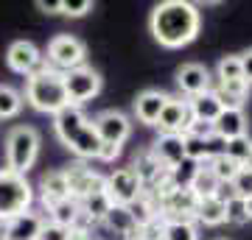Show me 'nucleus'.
Instances as JSON below:
<instances>
[{
    "instance_id": "15",
    "label": "nucleus",
    "mask_w": 252,
    "mask_h": 240,
    "mask_svg": "<svg viewBox=\"0 0 252 240\" xmlns=\"http://www.w3.org/2000/svg\"><path fill=\"white\" fill-rule=\"evenodd\" d=\"M152 157L160 162L165 170H171L174 165H180L185 160V145H182V134H160L154 145L149 148Z\"/></svg>"
},
{
    "instance_id": "10",
    "label": "nucleus",
    "mask_w": 252,
    "mask_h": 240,
    "mask_svg": "<svg viewBox=\"0 0 252 240\" xmlns=\"http://www.w3.org/2000/svg\"><path fill=\"white\" fill-rule=\"evenodd\" d=\"M62 173H64V182H67V196L73 201H81V198H87L90 193L104 187V176H98L87 162H81V160L62 168Z\"/></svg>"
},
{
    "instance_id": "40",
    "label": "nucleus",
    "mask_w": 252,
    "mask_h": 240,
    "mask_svg": "<svg viewBox=\"0 0 252 240\" xmlns=\"http://www.w3.org/2000/svg\"><path fill=\"white\" fill-rule=\"evenodd\" d=\"M36 9H42L45 14H59L62 11V0H36Z\"/></svg>"
},
{
    "instance_id": "45",
    "label": "nucleus",
    "mask_w": 252,
    "mask_h": 240,
    "mask_svg": "<svg viewBox=\"0 0 252 240\" xmlns=\"http://www.w3.org/2000/svg\"><path fill=\"white\" fill-rule=\"evenodd\" d=\"M219 240H227V238H219Z\"/></svg>"
},
{
    "instance_id": "1",
    "label": "nucleus",
    "mask_w": 252,
    "mask_h": 240,
    "mask_svg": "<svg viewBox=\"0 0 252 240\" xmlns=\"http://www.w3.org/2000/svg\"><path fill=\"white\" fill-rule=\"evenodd\" d=\"M149 28L162 48L174 51L196 39L199 28H202V14L188 0H165L160 6H154Z\"/></svg>"
},
{
    "instance_id": "19",
    "label": "nucleus",
    "mask_w": 252,
    "mask_h": 240,
    "mask_svg": "<svg viewBox=\"0 0 252 240\" xmlns=\"http://www.w3.org/2000/svg\"><path fill=\"white\" fill-rule=\"evenodd\" d=\"M101 226H107L112 235H118V238L129 240V235L135 232V218H132V213H129V207H109V213L104 215V221H101Z\"/></svg>"
},
{
    "instance_id": "22",
    "label": "nucleus",
    "mask_w": 252,
    "mask_h": 240,
    "mask_svg": "<svg viewBox=\"0 0 252 240\" xmlns=\"http://www.w3.org/2000/svg\"><path fill=\"white\" fill-rule=\"evenodd\" d=\"M193 221L205 223V226H221V223H224V204H221V201H219L216 196H210V198H199Z\"/></svg>"
},
{
    "instance_id": "6",
    "label": "nucleus",
    "mask_w": 252,
    "mask_h": 240,
    "mask_svg": "<svg viewBox=\"0 0 252 240\" xmlns=\"http://www.w3.org/2000/svg\"><path fill=\"white\" fill-rule=\"evenodd\" d=\"M84 59H87V48H84L79 36L59 34L48 42V62L54 64V70L59 73L76 70V67L84 64Z\"/></svg>"
},
{
    "instance_id": "35",
    "label": "nucleus",
    "mask_w": 252,
    "mask_h": 240,
    "mask_svg": "<svg viewBox=\"0 0 252 240\" xmlns=\"http://www.w3.org/2000/svg\"><path fill=\"white\" fill-rule=\"evenodd\" d=\"M230 185H233V190H235V196H238V198H250L252 196V170L241 168L238 173H235V179L230 182Z\"/></svg>"
},
{
    "instance_id": "32",
    "label": "nucleus",
    "mask_w": 252,
    "mask_h": 240,
    "mask_svg": "<svg viewBox=\"0 0 252 240\" xmlns=\"http://www.w3.org/2000/svg\"><path fill=\"white\" fill-rule=\"evenodd\" d=\"M216 73H219V81H244L241 79V59H238V53L221 56Z\"/></svg>"
},
{
    "instance_id": "37",
    "label": "nucleus",
    "mask_w": 252,
    "mask_h": 240,
    "mask_svg": "<svg viewBox=\"0 0 252 240\" xmlns=\"http://www.w3.org/2000/svg\"><path fill=\"white\" fill-rule=\"evenodd\" d=\"M67 235H70V229H64V226H59V223L45 221V226H42V232H39L36 240H67Z\"/></svg>"
},
{
    "instance_id": "8",
    "label": "nucleus",
    "mask_w": 252,
    "mask_h": 240,
    "mask_svg": "<svg viewBox=\"0 0 252 240\" xmlns=\"http://www.w3.org/2000/svg\"><path fill=\"white\" fill-rule=\"evenodd\" d=\"M104 193L115 207H129L132 201L140 198L143 187H140V179L135 176L132 168H115L112 173L104 176Z\"/></svg>"
},
{
    "instance_id": "27",
    "label": "nucleus",
    "mask_w": 252,
    "mask_h": 240,
    "mask_svg": "<svg viewBox=\"0 0 252 240\" xmlns=\"http://www.w3.org/2000/svg\"><path fill=\"white\" fill-rule=\"evenodd\" d=\"M216 187H219L216 176H213V173L202 165V168L196 170L193 182H190V193H193L196 198H210V196H216Z\"/></svg>"
},
{
    "instance_id": "31",
    "label": "nucleus",
    "mask_w": 252,
    "mask_h": 240,
    "mask_svg": "<svg viewBox=\"0 0 252 240\" xmlns=\"http://www.w3.org/2000/svg\"><path fill=\"white\" fill-rule=\"evenodd\" d=\"M224 157H230L233 162H238V165H244V162L250 160V154H252V142L250 137H235V140H227L224 142Z\"/></svg>"
},
{
    "instance_id": "18",
    "label": "nucleus",
    "mask_w": 252,
    "mask_h": 240,
    "mask_svg": "<svg viewBox=\"0 0 252 240\" xmlns=\"http://www.w3.org/2000/svg\"><path fill=\"white\" fill-rule=\"evenodd\" d=\"M188 109L193 120H205V123H216V117L221 115V101L213 95V89H207L196 98H188Z\"/></svg>"
},
{
    "instance_id": "11",
    "label": "nucleus",
    "mask_w": 252,
    "mask_h": 240,
    "mask_svg": "<svg viewBox=\"0 0 252 240\" xmlns=\"http://www.w3.org/2000/svg\"><path fill=\"white\" fill-rule=\"evenodd\" d=\"M6 64H9L14 73L20 76H31L42 67V53H39V48L34 42H28V39H17V42L9 45V51H6Z\"/></svg>"
},
{
    "instance_id": "28",
    "label": "nucleus",
    "mask_w": 252,
    "mask_h": 240,
    "mask_svg": "<svg viewBox=\"0 0 252 240\" xmlns=\"http://www.w3.org/2000/svg\"><path fill=\"white\" fill-rule=\"evenodd\" d=\"M162 240H199L196 223L193 221H165Z\"/></svg>"
},
{
    "instance_id": "9",
    "label": "nucleus",
    "mask_w": 252,
    "mask_h": 240,
    "mask_svg": "<svg viewBox=\"0 0 252 240\" xmlns=\"http://www.w3.org/2000/svg\"><path fill=\"white\" fill-rule=\"evenodd\" d=\"M93 129L98 134L101 145H121V148H124V142L132 134L129 117L124 112H118V109H104L101 115H95L93 117Z\"/></svg>"
},
{
    "instance_id": "5",
    "label": "nucleus",
    "mask_w": 252,
    "mask_h": 240,
    "mask_svg": "<svg viewBox=\"0 0 252 240\" xmlns=\"http://www.w3.org/2000/svg\"><path fill=\"white\" fill-rule=\"evenodd\" d=\"M34 204V187L26 176L0 168V223L28 213Z\"/></svg>"
},
{
    "instance_id": "17",
    "label": "nucleus",
    "mask_w": 252,
    "mask_h": 240,
    "mask_svg": "<svg viewBox=\"0 0 252 240\" xmlns=\"http://www.w3.org/2000/svg\"><path fill=\"white\" fill-rule=\"evenodd\" d=\"M219 140H235V137H247V115L244 109H221V115L213 123Z\"/></svg>"
},
{
    "instance_id": "36",
    "label": "nucleus",
    "mask_w": 252,
    "mask_h": 240,
    "mask_svg": "<svg viewBox=\"0 0 252 240\" xmlns=\"http://www.w3.org/2000/svg\"><path fill=\"white\" fill-rule=\"evenodd\" d=\"M90 9H93V0H62V11H59V14H67V17H84Z\"/></svg>"
},
{
    "instance_id": "4",
    "label": "nucleus",
    "mask_w": 252,
    "mask_h": 240,
    "mask_svg": "<svg viewBox=\"0 0 252 240\" xmlns=\"http://www.w3.org/2000/svg\"><path fill=\"white\" fill-rule=\"evenodd\" d=\"M39 157V132L34 126H14L6 137V170L26 176Z\"/></svg>"
},
{
    "instance_id": "25",
    "label": "nucleus",
    "mask_w": 252,
    "mask_h": 240,
    "mask_svg": "<svg viewBox=\"0 0 252 240\" xmlns=\"http://www.w3.org/2000/svg\"><path fill=\"white\" fill-rule=\"evenodd\" d=\"M199 168H202L199 162L182 160L180 165H174V168L168 170V185H171L174 190H190V182H193V176H196Z\"/></svg>"
},
{
    "instance_id": "16",
    "label": "nucleus",
    "mask_w": 252,
    "mask_h": 240,
    "mask_svg": "<svg viewBox=\"0 0 252 240\" xmlns=\"http://www.w3.org/2000/svg\"><path fill=\"white\" fill-rule=\"evenodd\" d=\"M165 101H168V95L160 92V89H143V92L135 98V115H137V120L146 123V126H157V117H160Z\"/></svg>"
},
{
    "instance_id": "7",
    "label": "nucleus",
    "mask_w": 252,
    "mask_h": 240,
    "mask_svg": "<svg viewBox=\"0 0 252 240\" xmlns=\"http://www.w3.org/2000/svg\"><path fill=\"white\" fill-rule=\"evenodd\" d=\"M64 92H67L70 107H81L101 92V76L87 64H81L76 70H67L64 73Z\"/></svg>"
},
{
    "instance_id": "38",
    "label": "nucleus",
    "mask_w": 252,
    "mask_h": 240,
    "mask_svg": "<svg viewBox=\"0 0 252 240\" xmlns=\"http://www.w3.org/2000/svg\"><path fill=\"white\" fill-rule=\"evenodd\" d=\"M238 59H241V79L247 84H252V48L244 51V53H238Z\"/></svg>"
},
{
    "instance_id": "26",
    "label": "nucleus",
    "mask_w": 252,
    "mask_h": 240,
    "mask_svg": "<svg viewBox=\"0 0 252 240\" xmlns=\"http://www.w3.org/2000/svg\"><path fill=\"white\" fill-rule=\"evenodd\" d=\"M20 109H23V95L9 84H0V120L20 115Z\"/></svg>"
},
{
    "instance_id": "23",
    "label": "nucleus",
    "mask_w": 252,
    "mask_h": 240,
    "mask_svg": "<svg viewBox=\"0 0 252 240\" xmlns=\"http://www.w3.org/2000/svg\"><path fill=\"white\" fill-rule=\"evenodd\" d=\"M79 201H73V198H62V201H56V204L48 207V215H51V223H59L64 229H70L73 223L79 221Z\"/></svg>"
},
{
    "instance_id": "41",
    "label": "nucleus",
    "mask_w": 252,
    "mask_h": 240,
    "mask_svg": "<svg viewBox=\"0 0 252 240\" xmlns=\"http://www.w3.org/2000/svg\"><path fill=\"white\" fill-rule=\"evenodd\" d=\"M216 198L221 201V204H227L230 198H235V190H233V185H219V187H216Z\"/></svg>"
},
{
    "instance_id": "42",
    "label": "nucleus",
    "mask_w": 252,
    "mask_h": 240,
    "mask_svg": "<svg viewBox=\"0 0 252 240\" xmlns=\"http://www.w3.org/2000/svg\"><path fill=\"white\" fill-rule=\"evenodd\" d=\"M67 240H93V235H90L87 229H70Z\"/></svg>"
},
{
    "instance_id": "12",
    "label": "nucleus",
    "mask_w": 252,
    "mask_h": 240,
    "mask_svg": "<svg viewBox=\"0 0 252 240\" xmlns=\"http://www.w3.org/2000/svg\"><path fill=\"white\" fill-rule=\"evenodd\" d=\"M177 87H180V92L185 98H196V95H202V92H207V89L213 87L210 70L199 62L182 64L180 70H177Z\"/></svg>"
},
{
    "instance_id": "20",
    "label": "nucleus",
    "mask_w": 252,
    "mask_h": 240,
    "mask_svg": "<svg viewBox=\"0 0 252 240\" xmlns=\"http://www.w3.org/2000/svg\"><path fill=\"white\" fill-rule=\"evenodd\" d=\"M39 190H42V204L45 207L56 204V201H62V198H70L67 196V182H64L62 170H48V173H42Z\"/></svg>"
},
{
    "instance_id": "14",
    "label": "nucleus",
    "mask_w": 252,
    "mask_h": 240,
    "mask_svg": "<svg viewBox=\"0 0 252 240\" xmlns=\"http://www.w3.org/2000/svg\"><path fill=\"white\" fill-rule=\"evenodd\" d=\"M188 123H190L188 98H174V95H168V101H165L160 117H157L160 132L162 134H182Z\"/></svg>"
},
{
    "instance_id": "13",
    "label": "nucleus",
    "mask_w": 252,
    "mask_h": 240,
    "mask_svg": "<svg viewBox=\"0 0 252 240\" xmlns=\"http://www.w3.org/2000/svg\"><path fill=\"white\" fill-rule=\"evenodd\" d=\"M45 226V218L39 213H23L11 221L0 223V240H36Z\"/></svg>"
},
{
    "instance_id": "44",
    "label": "nucleus",
    "mask_w": 252,
    "mask_h": 240,
    "mask_svg": "<svg viewBox=\"0 0 252 240\" xmlns=\"http://www.w3.org/2000/svg\"><path fill=\"white\" fill-rule=\"evenodd\" d=\"M241 168H247V170H252V154H250V160H247V162H244V165H241Z\"/></svg>"
},
{
    "instance_id": "29",
    "label": "nucleus",
    "mask_w": 252,
    "mask_h": 240,
    "mask_svg": "<svg viewBox=\"0 0 252 240\" xmlns=\"http://www.w3.org/2000/svg\"><path fill=\"white\" fill-rule=\"evenodd\" d=\"M182 145H185V160H193L199 165H207V160L213 157L210 154V145L205 140H196V137H185L182 134Z\"/></svg>"
},
{
    "instance_id": "34",
    "label": "nucleus",
    "mask_w": 252,
    "mask_h": 240,
    "mask_svg": "<svg viewBox=\"0 0 252 240\" xmlns=\"http://www.w3.org/2000/svg\"><path fill=\"white\" fill-rule=\"evenodd\" d=\"M185 137H196V140H205V142H210L213 137H216V132H213V123H205V120H193L190 117V123L185 126Z\"/></svg>"
},
{
    "instance_id": "3",
    "label": "nucleus",
    "mask_w": 252,
    "mask_h": 240,
    "mask_svg": "<svg viewBox=\"0 0 252 240\" xmlns=\"http://www.w3.org/2000/svg\"><path fill=\"white\" fill-rule=\"evenodd\" d=\"M26 98L36 112H45V115H56L64 107H70L64 92V73L42 64L26 79Z\"/></svg>"
},
{
    "instance_id": "2",
    "label": "nucleus",
    "mask_w": 252,
    "mask_h": 240,
    "mask_svg": "<svg viewBox=\"0 0 252 240\" xmlns=\"http://www.w3.org/2000/svg\"><path fill=\"white\" fill-rule=\"evenodd\" d=\"M54 129H56V137L62 140V145L76 154L81 162L98 160L101 140L95 129H93V120L81 112V107H64L62 112H56Z\"/></svg>"
},
{
    "instance_id": "30",
    "label": "nucleus",
    "mask_w": 252,
    "mask_h": 240,
    "mask_svg": "<svg viewBox=\"0 0 252 240\" xmlns=\"http://www.w3.org/2000/svg\"><path fill=\"white\" fill-rule=\"evenodd\" d=\"M162 229H165V221L160 215H154L152 221L135 226V232L129 235V240H162Z\"/></svg>"
},
{
    "instance_id": "24",
    "label": "nucleus",
    "mask_w": 252,
    "mask_h": 240,
    "mask_svg": "<svg viewBox=\"0 0 252 240\" xmlns=\"http://www.w3.org/2000/svg\"><path fill=\"white\" fill-rule=\"evenodd\" d=\"M205 168L216 176L219 185H230V182L235 179V173L241 170V165H238V162H233L230 157H224V154H213V157L207 160Z\"/></svg>"
},
{
    "instance_id": "33",
    "label": "nucleus",
    "mask_w": 252,
    "mask_h": 240,
    "mask_svg": "<svg viewBox=\"0 0 252 240\" xmlns=\"http://www.w3.org/2000/svg\"><path fill=\"white\" fill-rule=\"evenodd\" d=\"M250 221L247 218V207H244V198H230L224 204V223H235V226H244V223Z\"/></svg>"
},
{
    "instance_id": "43",
    "label": "nucleus",
    "mask_w": 252,
    "mask_h": 240,
    "mask_svg": "<svg viewBox=\"0 0 252 240\" xmlns=\"http://www.w3.org/2000/svg\"><path fill=\"white\" fill-rule=\"evenodd\" d=\"M244 207H247V218L252 221V196H250V198H244Z\"/></svg>"
},
{
    "instance_id": "39",
    "label": "nucleus",
    "mask_w": 252,
    "mask_h": 240,
    "mask_svg": "<svg viewBox=\"0 0 252 240\" xmlns=\"http://www.w3.org/2000/svg\"><path fill=\"white\" fill-rule=\"evenodd\" d=\"M121 145H101V151H98V160L101 162H115L118 157H121Z\"/></svg>"
},
{
    "instance_id": "21",
    "label": "nucleus",
    "mask_w": 252,
    "mask_h": 240,
    "mask_svg": "<svg viewBox=\"0 0 252 240\" xmlns=\"http://www.w3.org/2000/svg\"><path fill=\"white\" fill-rule=\"evenodd\" d=\"M109 207H112V201L107 198L104 187H101V190H95V193H90L87 198H81V201H79L81 215H84V218H90L93 226H98V223L104 221V215L109 213Z\"/></svg>"
}]
</instances>
